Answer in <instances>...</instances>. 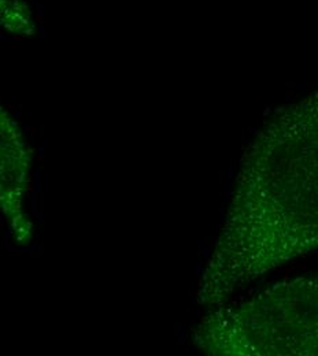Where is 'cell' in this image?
<instances>
[{
    "label": "cell",
    "instance_id": "obj_1",
    "mask_svg": "<svg viewBox=\"0 0 318 356\" xmlns=\"http://www.w3.org/2000/svg\"><path fill=\"white\" fill-rule=\"evenodd\" d=\"M29 172V152L14 122L0 108V211L21 233H29L22 200Z\"/></svg>",
    "mask_w": 318,
    "mask_h": 356
}]
</instances>
